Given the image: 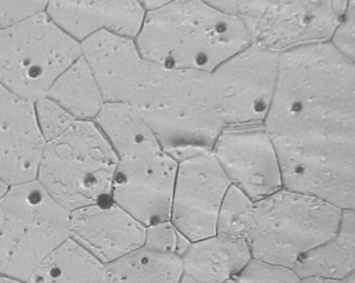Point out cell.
<instances>
[{
  "mask_svg": "<svg viewBox=\"0 0 355 283\" xmlns=\"http://www.w3.org/2000/svg\"><path fill=\"white\" fill-rule=\"evenodd\" d=\"M342 213L320 197L284 187L256 201L248 238L252 259L293 270L339 234Z\"/></svg>",
  "mask_w": 355,
  "mask_h": 283,
  "instance_id": "obj_4",
  "label": "cell"
},
{
  "mask_svg": "<svg viewBox=\"0 0 355 283\" xmlns=\"http://www.w3.org/2000/svg\"><path fill=\"white\" fill-rule=\"evenodd\" d=\"M178 163L166 149L119 160L112 201L145 226L171 219Z\"/></svg>",
  "mask_w": 355,
  "mask_h": 283,
  "instance_id": "obj_12",
  "label": "cell"
},
{
  "mask_svg": "<svg viewBox=\"0 0 355 283\" xmlns=\"http://www.w3.org/2000/svg\"><path fill=\"white\" fill-rule=\"evenodd\" d=\"M191 242L178 230L171 219L146 226L144 246L151 250L181 257Z\"/></svg>",
  "mask_w": 355,
  "mask_h": 283,
  "instance_id": "obj_23",
  "label": "cell"
},
{
  "mask_svg": "<svg viewBox=\"0 0 355 283\" xmlns=\"http://www.w3.org/2000/svg\"><path fill=\"white\" fill-rule=\"evenodd\" d=\"M211 152L231 185L254 201L284 188L279 156L264 126L223 128Z\"/></svg>",
  "mask_w": 355,
  "mask_h": 283,
  "instance_id": "obj_11",
  "label": "cell"
},
{
  "mask_svg": "<svg viewBox=\"0 0 355 283\" xmlns=\"http://www.w3.org/2000/svg\"><path fill=\"white\" fill-rule=\"evenodd\" d=\"M256 201L232 185L221 203L216 234L248 240L254 219Z\"/></svg>",
  "mask_w": 355,
  "mask_h": 283,
  "instance_id": "obj_22",
  "label": "cell"
},
{
  "mask_svg": "<svg viewBox=\"0 0 355 283\" xmlns=\"http://www.w3.org/2000/svg\"><path fill=\"white\" fill-rule=\"evenodd\" d=\"M171 220L190 241L216 234L221 203L232 186L211 151L178 160Z\"/></svg>",
  "mask_w": 355,
  "mask_h": 283,
  "instance_id": "obj_10",
  "label": "cell"
},
{
  "mask_svg": "<svg viewBox=\"0 0 355 283\" xmlns=\"http://www.w3.org/2000/svg\"><path fill=\"white\" fill-rule=\"evenodd\" d=\"M70 236V212L37 180L10 187L0 199V274L26 282Z\"/></svg>",
  "mask_w": 355,
  "mask_h": 283,
  "instance_id": "obj_6",
  "label": "cell"
},
{
  "mask_svg": "<svg viewBox=\"0 0 355 283\" xmlns=\"http://www.w3.org/2000/svg\"><path fill=\"white\" fill-rule=\"evenodd\" d=\"M300 283H355V271L345 277L336 280H324V278H304Z\"/></svg>",
  "mask_w": 355,
  "mask_h": 283,
  "instance_id": "obj_30",
  "label": "cell"
},
{
  "mask_svg": "<svg viewBox=\"0 0 355 283\" xmlns=\"http://www.w3.org/2000/svg\"><path fill=\"white\" fill-rule=\"evenodd\" d=\"M94 122L119 160L164 149L152 129L124 104L105 103Z\"/></svg>",
  "mask_w": 355,
  "mask_h": 283,
  "instance_id": "obj_17",
  "label": "cell"
},
{
  "mask_svg": "<svg viewBox=\"0 0 355 283\" xmlns=\"http://www.w3.org/2000/svg\"><path fill=\"white\" fill-rule=\"evenodd\" d=\"M110 103L131 108L177 160L211 151L223 129L210 74L168 68L141 53L114 87Z\"/></svg>",
  "mask_w": 355,
  "mask_h": 283,
  "instance_id": "obj_2",
  "label": "cell"
},
{
  "mask_svg": "<svg viewBox=\"0 0 355 283\" xmlns=\"http://www.w3.org/2000/svg\"><path fill=\"white\" fill-rule=\"evenodd\" d=\"M70 232L72 240L106 265L143 247L146 226L110 199L71 212Z\"/></svg>",
  "mask_w": 355,
  "mask_h": 283,
  "instance_id": "obj_14",
  "label": "cell"
},
{
  "mask_svg": "<svg viewBox=\"0 0 355 283\" xmlns=\"http://www.w3.org/2000/svg\"><path fill=\"white\" fill-rule=\"evenodd\" d=\"M284 187L355 209V64L329 43L279 53L264 122Z\"/></svg>",
  "mask_w": 355,
  "mask_h": 283,
  "instance_id": "obj_1",
  "label": "cell"
},
{
  "mask_svg": "<svg viewBox=\"0 0 355 283\" xmlns=\"http://www.w3.org/2000/svg\"><path fill=\"white\" fill-rule=\"evenodd\" d=\"M119 158L94 120L47 141L37 181L69 212L112 199Z\"/></svg>",
  "mask_w": 355,
  "mask_h": 283,
  "instance_id": "obj_5",
  "label": "cell"
},
{
  "mask_svg": "<svg viewBox=\"0 0 355 283\" xmlns=\"http://www.w3.org/2000/svg\"><path fill=\"white\" fill-rule=\"evenodd\" d=\"M348 0H238L252 42L283 53L329 43Z\"/></svg>",
  "mask_w": 355,
  "mask_h": 283,
  "instance_id": "obj_8",
  "label": "cell"
},
{
  "mask_svg": "<svg viewBox=\"0 0 355 283\" xmlns=\"http://www.w3.org/2000/svg\"><path fill=\"white\" fill-rule=\"evenodd\" d=\"M279 53L252 43L210 74L223 128L264 126L277 91Z\"/></svg>",
  "mask_w": 355,
  "mask_h": 283,
  "instance_id": "obj_9",
  "label": "cell"
},
{
  "mask_svg": "<svg viewBox=\"0 0 355 283\" xmlns=\"http://www.w3.org/2000/svg\"><path fill=\"white\" fill-rule=\"evenodd\" d=\"M339 235L355 244V209L344 210L342 213Z\"/></svg>",
  "mask_w": 355,
  "mask_h": 283,
  "instance_id": "obj_28",
  "label": "cell"
},
{
  "mask_svg": "<svg viewBox=\"0 0 355 283\" xmlns=\"http://www.w3.org/2000/svg\"><path fill=\"white\" fill-rule=\"evenodd\" d=\"M178 283H200L198 282H196V280H193V278L189 277V276L185 275V274L183 273V275H182V277L180 278L179 282Z\"/></svg>",
  "mask_w": 355,
  "mask_h": 283,
  "instance_id": "obj_33",
  "label": "cell"
},
{
  "mask_svg": "<svg viewBox=\"0 0 355 283\" xmlns=\"http://www.w3.org/2000/svg\"><path fill=\"white\" fill-rule=\"evenodd\" d=\"M329 44L355 64V0H348Z\"/></svg>",
  "mask_w": 355,
  "mask_h": 283,
  "instance_id": "obj_26",
  "label": "cell"
},
{
  "mask_svg": "<svg viewBox=\"0 0 355 283\" xmlns=\"http://www.w3.org/2000/svg\"><path fill=\"white\" fill-rule=\"evenodd\" d=\"M81 57V44L43 14L0 27V84L25 101L47 95Z\"/></svg>",
  "mask_w": 355,
  "mask_h": 283,
  "instance_id": "obj_7",
  "label": "cell"
},
{
  "mask_svg": "<svg viewBox=\"0 0 355 283\" xmlns=\"http://www.w3.org/2000/svg\"><path fill=\"white\" fill-rule=\"evenodd\" d=\"M33 110L40 132L46 143L60 136L76 120L62 106L48 97L35 102Z\"/></svg>",
  "mask_w": 355,
  "mask_h": 283,
  "instance_id": "obj_24",
  "label": "cell"
},
{
  "mask_svg": "<svg viewBox=\"0 0 355 283\" xmlns=\"http://www.w3.org/2000/svg\"><path fill=\"white\" fill-rule=\"evenodd\" d=\"M45 143L33 103L0 84V180L10 187L37 180Z\"/></svg>",
  "mask_w": 355,
  "mask_h": 283,
  "instance_id": "obj_13",
  "label": "cell"
},
{
  "mask_svg": "<svg viewBox=\"0 0 355 283\" xmlns=\"http://www.w3.org/2000/svg\"><path fill=\"white\" fill-rule=\"evenodd\" d=\"M45 12L80 44L100 33L135 39L146 15L137 0H49Z\"/></svg>",
  "mask_w": 355,
  "mask_h": 283,
  "instance_id": "obj_15",
  "label": "cell"
},
{
  "mask_svg": "<svg viewBox=\"0 0 355 283\" xmlns=\"http://www.w3.org/2000/svg\"><path fill=\"white\" fill-rule=\"evenodd\" d=\"M302 280L289 268L252 259L243 269L225 283H300Z\"/></svg>",
  "mask_w": 355,
  "mask_h": 283,
  "instance_id": "obj_25",
  "label": "cell"
},
{
  "mask_svg": "<svg viewBox=\"0 0 355 283\" xmlns=\"http://www.w3.org/2000/svg\"><path fill=\"white\" fill-rule=\"evenodd\" d=\"M137 1L141 4V8L147 12L162 8V6H166V4L170 3L174 0H137Z\"/></svg>",
  "mask_w": 355,
  "mask_h": 283,
  "instance_id": "obj_31",
  "label": "cell"
},
{
  "mask_svg": "<svg viewBox=\"0 0 355 283\" xmlns=\"http://www.w3.org/2000/svg\"><path fill=\"white\" fill-rule=\"evenodd\" d=\"M293 271L300 280L345 277L355 271V244L338 234L302 257Z\"/></svg>",
  "mask_w": 355,
  "mask_h": 283,
  "instance_id": "obj_21",
  "label": "cell"
},
{
  "mask_svg": "<svg viewBox=\"0 0 355 283\" xmlns=\"http://www.w3.org/2000/svg\"><path fill=\"white\" fill-rule=\"evenodd\" d=\"M49 0H0V27L45 12Z\"/></svg>",
  "mask_w": 355,
  "mask_h": 283,
  "instance_id": "obj_27",
  "label": "cell"
},
{
  "mask_svg": "<svg viewBox=\"0 0 355 283\" xmlns=\"http://www.w3.org/2000/svg\"><path fill=\"white\" fill-rule=\"evenodd\" d=\"M46 97L76 120H95L106 103L97 79L83 56L56 79Z\"/></svg>",
  "mask_w": 355,
  "mask_h": 283,
  "instance_id": "obj_18",
  "label": "cell"
},
{
  "mask_svg": "<svg viewBox=\"0 0 355 283\" xmlns=\"http://www.w3.org/2000/svg\"><path fill=\"white\" fill-rule=\"evenodd\" d=\"M204 1L223 12L237 15L238 0H204Z\"/></svg>",
  "mask_w": 355,
  "mask_h": 283,
  "instance_id": "obj_29",
  "label": "cell"
},
{
  "mask_svg": "<svg viewBox=\"0 0 355 283\" xmlns=\"http://www.w3.org/2000/svg\"><path fill=\"white\" fill-rule=\"evenodd\" d=\"M0 283H26V282H25V280H19V278L12 277V276L0 274Z\"/></svg>",
  "mask_w": 355,
  "mask_h": 283,
  "instance_id": "obj_32",
  "label": "cell"
},
{
  "mask_svg": "<svg viewBox=\"0 0 355 283\" xmlns=\"http://www.w3.org/2000/svg\"><path fill=\"white\" fill-rule=\"evenodd\" d=\"M135 41L152 62L211 74L252 39L237 15L204 0H174L146 12Z\"/></svg>",
  "mask_w": 355,
  "mask_h": 283,
  "instance_id": "obj_3",
  "label": "cell"
},
{
  "mask_svg": "<svg viewBox=\"0 0 355 283\" xmlns=\"http://www.w3.org/2000/svg\"><path fill=\"white\" fill-rule=\"evenodd\" d=\"M103 265L69 239L52 251L26 283H99Z\"/></svg>",
  "mask_w": 355,
  "mask_h": 283,
  "instance_id": "obj_20",
  "label": "cell"
},
{
  "mask_svg": "<svg viewBox=\"0 0 355 283\" xmlns=\"http://www.w3.org/2000/svg\"><path fill=\"white\" fill-rule=\"evenodd\" d=\"M183 275L178 255L143 246L103 265L99 283H178Z\"/></svg>",
  "mask_w": 355,
  "mask_h": 283,
  "instance_id": "obj_19",
  "label": "cell"
},
{
  "mask_svg": "<svg viewBox=\"0 0 355 283\" xmlns=\"http://www.w3.org/2000/svg\"><path fill=\"white\" fill-rule=\"evenodd\" d=\"M185 275L200 283H225L252 259L248 240L212 235L192 241L181 257Z\"/></svg>",
  "mask_w": 355,
  "mask_h": 283,
  "instance_id": "obj_16",
  "label": "cell"
}]
</instances>
